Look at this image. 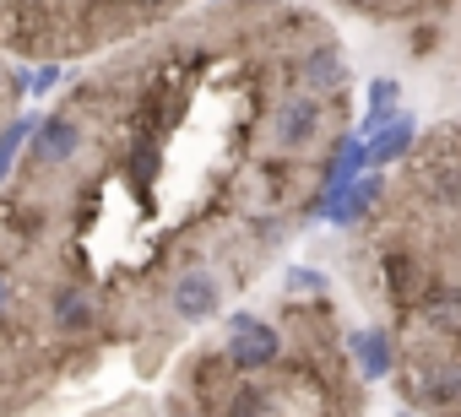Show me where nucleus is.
<instances>
[{
  "instance_id": "obj_1",
  "label": "nucleus",
  "mask_w": 461,
  "mask_h": 417,
  "mask_svg": "<svg viewBox=\"0 0 461 417\" xmlns=\"http://www.w3.org/2000/svg\"><path fill=\"white\" fill-rule=\"evenodd\" d=\"M283 358V336L277 325L256 320V315H228V363L240 368H267Z\"/></svg>"
},
{
  "instance_id": "obj_3",
  "label": "nucleus",
  "mask_w": 461,
  "mask_h": 417,
  "mask_svg": "<svg viewBox=\"0 0 461 417\" xmlns=\"http://www.w3.org/2000/svg\"><path fill=\"white\" fill-rule=\"evenodd\" d=\"M315 130H321V98L299 93V98H288V103L277 109V146L299 152V146L315 141Z\"/></svg>"
},
{
  "instance_id": "obj_8",
  "label": "nucleus",
  "mask_w": 461,
  "mask_h": 417,
  "mask_svg": "<svg viewBox=\"0 0 461 417\" xmlns=\"http://www.w3.org/2000/svg\"><path fill=\"white\" fill-rule=\"evenodd\" d=\"M342 82H348V66H342L337 49H315V55H304V93H337Z\"/></svg>"
},
{
  "instance_id": "obj_13",
  "label": "nucleus",
  "mask_w": 461,
  "mask_h": 417,
  "mask_svg": "<svg viewBox=\"0 0 461 417\" xmlns=\"http://www.w3.org/2000/svg\"><path fill=\"white\" fill-rule=\"evenodd\" d=\"M385 282H391L396 298H412V293L423 288V282H418V261H412V255H391V261H385Z\"/></svg>"
},
{
  "instance_id": "obj_10",
  "label": "nucleus",
  "mask_w": 461,
  "mask_h": 417,
  "mask_svg": "<svg viewBox=\"0 0 461 417\" xmlns=\"http://www.w3.org/2000/svg\"><path fill=\"white\" fill-rule=\"evenodd\" d=\"M396 98H402V87H396L391 76H375V82H369V120H364V130H380V125L396 114Z\"/></svg>"
},
{
  "instance_id": "obj_4",
  "label": "nucleus",
  "mask_w": 461,
  "mask_h": 417,
  "mask_svg": "<svg viewBox=\"0 0 461 417\" xmlns=\"http://www.w3.org/2000/svg\"><path fill=\"white\" fill-rule=\"evenodd\" d=\"M77 146H82V125H77L71 114H50V120L33 130V157H39L44 168H55V163H66V157H77Z\"/></svg>"
},
{
  "instance_id": "obj_15",
  "label": "nucleus",
  "mask_w": 461,
  "mask_h": 417,
  "mask_svg": "<svg viewBox=\"0 0 461 417\" xmlns=\"http://www.w3.org/2000/svg\"><path fill=\"white\" fill-rule=\"evenodd\" d=\"M429 401L456 406V401H461V368H439V374H429Z\"/></svg>"
},
{
  "instance_id": "obj_18",
  "label": "nucleus",
  "mask_w": 461,
  "mask_h": 417,
  "mask_svg": "<svg viewBox=\"0 0 461 417\" xmlns=\"http://www.w3.org/2000/svg\"><path fill=\"white\" fill-rule=\"evenodd\" d=\"M136 6H163V0H136Z\"/></svg>"
},
{
  "instance_id": "obj_17",
  "label": "nucleus",
  "mask_w": 461,
  "mask_h": 417,
  "mask_svg": "<svg viewBox=\"0 0 461 417\" xmlns=\"http://www.w3.org/2000/svg\"><path fill=\"white\" fill-rule=\"evenodd\" d=\"M6 298H12V282H6V271H0V309H6Z\"/></svg>"
},
{
  "instance_id": "obj_14",
  "label": "nucleus",
  "mask_w": 461,
  "mask_h": 417,
  "mask_svg": "<svg viewBox=\"0 0 461 417\" xmlns=\"http://www.w3.org/2000/svg\"><path fill=\"white\" fill-rule=\"evenodd\" d=\"M33 130H39V120H28V114L6 125V136H0V179H6V173H12V157H17V146H23V141H28Z\"/></svg>"
},
{
  "instance_id": "obj_19",
  "label": "nucleus",
  "mask_w": 461,
  "mask_h": 417,
  "mask_svg": "<svg viewBox=\"0 0 461 417\" xmlns=\"http://www.w3.org/2000/svg\"><path fill=\"white\" fill-rule=\"evenodd\" d=\"M353 6H364V0H353Z\"/></svg>"
},
{
  "instance_id": "obj_5",
  "label": "nucleus",
  "mask_w": 461,
  "mask_h": 417,
  "mask_svg": "<svg viewBox=\"0 0 461 417\" xmlns=\"http://www.w3.org/2000/svg\"><path fill=\"white\" fill-rule=\"evenodd\" d=\"M375 195H380V179H375V173H358L353 184L326 190V217H331V223H358L369 206H375Z\"/></svg>"
},
{
  "instance_id": "obj_12",
  "label": "nucleus",
  "mask_w": 461,
  "mask_h": 417,
  "mask_svg": "<svg viewBox=\"0 0 461 417\" xmlns=\"http://www.w3.org/2000/svg\"><path fill=\"white\" fill-rule=\"evenodd\" d=\"M222 417H272V395H267L261 385H240Z\"/></svg>"
},
{
  "instance_id": "obj_16",
  "label": "nucleus",
  "mask_w": 461,
  "mask_h": 417,
  "mask_svg": "<svg viewBox=\"0 0 461 417\" xmlns=\"http://www.w3.org/2000/svg\"><path fill=\"white\" fill-rule=\"evenodd\" d=\"M55 82H60V66H39V71H33V76H28V87H33V93H39V98H44V93H50V87H55Z\"/></svg>"
},
{
  "instance_id": "obj_7",
  "label": "nucleus",
  "mask_w": 461,
  "mask_h": 417,
  "mask_svg": "<svg viewBox=\"0 0 461 417\" xmlns=\"http://www.w3.org/2000/svg\"><path fill=\"white\" fill-rule=\"evenodd\" d=\"M375 141H369V163H391V157H402L407 146H412V136H418V125L407 120V114H391L380 130H369Z\"/></svg>"
},
{
  "instance_id": "obj_9",
  "label": "nucleus",
  "mask_w": 461,
  "mask_h": 417,
  "mask_svg": "<svg viewBox=\"0 0 461 417\" xmlns=\"http://www.w3.org/2000/svg\"><path fill=\"white\" fill-rule=\"evenodd\" d=\"M364 163H369V146H364L358 136H348V141L337 146V157H331V173H326V190H342V184H353Z\"/></svg>"
},
{
  "instance_id": "obj_6",
  "label": "nucleus",
  "mask_w": 461,
  "mask_h": 417,
  "mask_svg": "<svg viewBox=\"0 0 461 417\" xmlns=\"http://www.w3.org/2000/svg\"><path fill=\"white\" fill-rule=\"evenodd\" d=\"M353 358H358V374L364 379H380L391 368V331H380V325L353 331Z\"/></svg>"
},
{
  "instance_id": "obj_11",
  "label": "nucleus",
  "mask_w": 461,
  "mask_h": 417,
  "mask_svg": "<svg viewBox=\"0 0 461 417\" xmlns=\"http://www.w3.org/2000/svg\"><path fill=\"white\" fill-rule=\"evenodd\" d=\"M55 315H60V325H66V331H82V325L93 320V298H87L82 288H66V293L55 298Z\"/></svg>"
},
{
  "instance_id": "obj_2",
  "label": "nucleus",
  "mask_w": 461,
  "mask_h": 417,
  "mask_svg": "<svg viewBox=\"0 0 461 417\" xmlns=\"http://www.w3.org/2000/svg\"><path fill=\"white\" fill-rule=\"evenodd\" d=\"M174 315L179 320H212L217 315V277L212 271H201V266H190V271H179L174 277Z\"/></svg>"
}]
</instances>
